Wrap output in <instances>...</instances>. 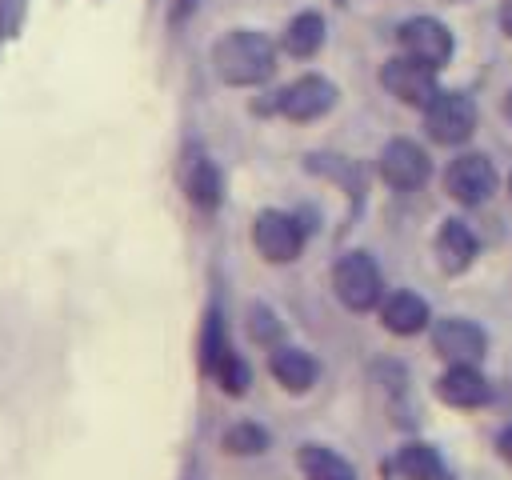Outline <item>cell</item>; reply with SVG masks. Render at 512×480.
<instances>
[{
  "instance_id": "19",
  "label": "cell",
  "mask_w": 512,
  "mask_h": 480,
  "mask_svg": "<svg viewBox=\"0 0 512 480\" xmlns=\"http://www.w3.org/2000/svg\"><path fill=\"white\" fill-rule=\"evenodd\" d=\"M220 448L236 460H252V456H264L272 448V432L256 420H232L224 432H220Z\"/></svg>"
},
{
  "instance_id": "21",
  "label": "cell",
  "mask_w": 512,
  "mask_h": 480,
  "mask_svg": "<svg viewBox=\"0 0 512 480\" xmlns=\"http://www.w3.org/2000/svg\"><path fill=\"white\" fill-rule=\"evenodd\" d=\"M216 384H220V392L224 396H244L248 388H252V368H248V360L228 344V352L216 360V368L208 372Z\"/></svg>"
},
{
  "instance_id": "8",
  "label": "cell",
  "mask_w": 512,
  "mask_h": 480,
  "mask_svg": "<svg viewBox=\"0 0 512 480\" xmlns=\"http://www.w3.org/2000/svg\"><path fill=\"white\" fill-rule=\"evenodd\" d=\"M428 336L444 364H480L488 356V332L468 316H440L428 324Z\"/></svg>"
},
{
  "instance_id": "1",
  "label": "cell",
  "mask_w": 512,
  "mask_h": 480,
  "mask_svg": "<svg viewBox=\"0 0 512 480\" xmlns=\"http://www.w3.org/2000/svg\"><path fill=\"white\" fill-rule=\"evenodd\" d=\"M212 68L228 88H256L276 72V44L256 28H232L212 44Z\"/></svg>"
},
{
  "instance_id": "17",
  "label": "cell",
  "mask_w": 512,
  "mask_h": 480,
  "mask_svg": "<svg viewBox=\"0 0 512 480\" xmlns=\"http://www.w3.org/2000/svg\"><path fill=\"white\" fill-rule=\"evenodd\" d=\"M296 468H300L304 480H360L356 476V464L348 456H340L336 448L316 444V440H308V444L296 448Z\"/></svg>"
},
{
  "instance_id": "13",
  "label": "cell",
  "mask_w": 512,
  "mask_h": 480,
  "mask_svg": "<svg viewBox=\"0 0 512 480\" xmlns=\"http://www.w3.org/2000/svg\"><path fill=\"white\" fill-rule=\"evenodd\" d=\"M432 252H436V264L448 272V276H460L476 264L480 256V236L468 220L460 216H448L440 228H436V240H432Z\"/></svg>"
},
{
  "instance_id": "16",
  "label": "cell",
  "mask_w": 512,
  "mask_h": 480,
  "mask_svg": "<svg viewBox=\"0 0 512 480\" xmlns=\"http://www.w3.org/2000/svg\"><path fill=\"white\" fill-rule=\"evenodd\" d=\"M392 472L400 480H444L448 476L440 448L428 444V440H404L392 456Z\"/></svg>"
},
{
  "instance_id": "15",
  "label": "cell",
  "mask_w": 512,
  "mask_h": 480,
  "mask_svg": "<svg viewBox=\"0 0 512 480\" xmlns=\"http://www.w3.org/2000/svg\"><path fill=\"white\" fill-rule=\"evenodd\" d=\"M268 372H272V380H276L284 392L304 396V392H312L316 380H320V360H316L308 348L276 344V348H268Z\"/></svg>"
},
{
  "instance_id": "2",
  "label": "cell",
  "mask_w": 512,
  "mask_h": 480,
  "mask_svg": "<svg viewBox=\"0 0 512 480\" xmlns=\"http://www.w3.org/2000/svg\"><path fill=\"white\" fill-rule=\"evenodd\" d=\"M336 100H340V92H336V84L328 76L304 72L292 84H284L280 92H272L268 104H256V112H276V116H284L292 124H312V120L328 116L336 108Z\"/></svg>"
},
{
  "instance_id": "12",
  "label": "cell",
  "mask_w": 512,
  "mask_h": 480,
  "mask_svg": "<svg viewBox=\"0 0 512 480\" xmlns=\"http://www.w3.org/2000/svg\"><path fill=\"white\" fill-rule=\"evenodd\" d=\"M436 396L448 404V408H484L492 404V380L480 372V364H448L440 376H436Z\"/></svg>"
},
{
  "instance_id": "20",
  "label": "cell",
  "mask_w": 512,
  "mask_h": 480,
  "mask_svg": "<svg viewBox=\"0 0 512 480\" xmlns=\"http://www.w3.org/2000/svg\"><path fill=\"white\" fill-rule=\"evenodd\" d=\"M228 352V332H224V312L220 304H212L204 312V324H200V344H196V360H200V372L208 376L216 368V360Z\"/></svg>"
},
{
  "instance_id": "23",
  "label": "cell",
  "mask_w": 512,
  "mask_h": 480,
  "mask_svg": "<svg viewBox=\"0 0 512 480\" xmlns=\"http://www.w3.org/2000/svg\"><path fill=\"white\" fill-rule=\"evenodd\" d=\"M24 12H28V0H0V44L12 40V36H20Z\"/></svg>"
},
{
  "instance_id": "26",
  "label": "cell",
  "mask_w": 512,
  "mask_h": 480,
  "mask_svg": "<svg viewBox=\"0 0 512 480\" xmlns=\"http://www.w3.org/2000/svg\"><path fill=\"white\" fill-rule=\"evenodd\" d=\"M500 32H504V36H512V0H504V4H500Z\"/></svg>"
},
{
  "instance_id": "3",
  "label": "cell",
  "mask_w": 512,
  "mask_h": 480,
  "mask_svg": "<svg viewBox=\"0 0 512 480\" xmlns=\"http://www.w3.org/2000/svg\"><path fill=\"white\" fill-rule=\"evenodd\" d=\"M332 292L348 312H372L384 300V272L372 252L352 248L332 264Z\"/></svg>"
},
{
  "instance_id": "28",
  "label": "cell",
  "mask_w": 512,
  "mask_h": 480,
  "mask_svg": "<svg viewBox=\"0 0 512 480\" xmlns=\"http://www.w3.org/2000/svg\"><path fill=\"white\" fill-rule=\"evenodd\" d=\"M508 196H512V172H508Z\"/></svg>"
},
{
  "instance_id": "14",
  "label": "cell",
  "mask_w": 512,
  "mask_h": 480,
  "mask_svg": "<svg viewBox=\"0 0 512 480\" xmlns=\"http://www.w3.org/2000/svg\"><path fill=\"white\" fill-rule=\"evenodd\" d=\"M376 312H380L384 332H392V336H420V332L432 324L428 300H424L420 292H412V288H392V292H384V300L376 304Z\"/></svg>"
},
{
  "instance_id": "27",
  "label": "cell",
  "mask_w": 512,
  "mask_h": 480,
  "mask_svg": "<svg viewBox=\"0 0 512 480\" xmlns=\"http://www.w3.org/2000/svg\"><path fill=\"white\" fill-rule=\"evenodd\" d=\"M504 116H508V124H512V88L504 92Z\"/></svg>"
},
{
  "instance_id": "5",
  "label": "cell",
  "mask_w": 512,
  "mask_h": 480,
  "mask_svg": "<svg viewBox=\"0 0 512 480\" xmlns=\"http://www.w3.org/2000/svg\"><path fill=\"white\" fill-rule=\"evenodd\" d=\"M500 188V172L488 152H456L444 168V192L460 208H480Z\"/></svg>"
},
{
  "instance_id": "24",
  "label": "cell",
  "mask_w": 512,
  "mask_h": 480,
  "mask_svg": "<svg viewBox=\"0 0 512 480\" xmlns=\"http://www.w3.org/2000/svg\"><path fill=\"white\" fill-rule=\"evenodd\" d=\"M496 456H500L504 464H512V420L496 432Z\"/></svg>"
},
{
  "instance_id": "22",
  "label": "cell",
  "mask_w": 512,
  "mask_h": 480,
  "mask_svg": "<svg viewBox=\"0 0 512 480\" xmlns=\"http://www.w3.org/2000/svg\"><path fill=\"white\" fill-rule=\"evenodd\" d=\"M244 324H248V336L256 340V344H264V348H276V344H284V324H280V316L268 308V304H248V316H244Z\"/></svg>"
},
{
  "instance_id": "18",
  "label": "cell",
  "mask_w": 512,
  "mask_h": 480,
  "mask_svg": "<svg viewBox=\"0 0 512 480\" xmlns=\"http://www.w3.org/2000/svg\"><path fill=\"white\" fill-rule=\"evenodd\" d=\"M324 16L320 12H296L280 36V48L292 56V60H312L320 48H324Z\"/></svg>"
},
{
  "instance_id": "10",
  "label": "cell",
  "mask_w": 512,
  "mask_h": 480,
  "mask_svg": "<svg viewBox=\"0 0 512 480\" xmlns=\"http://www.w3.org/2000/svg\"><path fill=\"white\" fill-rule=\"evenodd\" d=\"M396 40H400V52L404 56H412V60L436 68V72L452 60V48H456L448 24L436 20V16H412V20H404L396 28Z\"/></svg>"
},
{
  "instance_id": "9",
  "label": "cell",
  "mask_w": 512,
  "mask_h": 480,
  "mask_svg": "<svg viewBox=\"0 0 512 480\" xmlns=\"http://www.w3.org/2000/svg\"><path fill=\"white\" fill-rule=\"evenodd\" d=\"M380 84H384V92L388 96H396L400 104H408V108H428L432 104V96L440 92V80H436V68H428V64H420V60H412V56H388L384 60V68H380Z\"/></svg>"
},
{
  "instance_id": "11",
  "label": "cell",
  "mask_w": 512,
  "mask_h": 480,
  "mask_svg": "<svg viewBox=\"0 0 512 480\" xmlns=\"http://www.w3.org/2000/svg\"><path fill=\"white\" fill-rule=\"evenodd\" d=\"M180 188L196 212H216L224 204V172L208 152H188L180 160Z\"/></svg>"
},
{
  "instance_id": "7",
  "label": "cell",
  "mask_w": 512,
  "mask_h": 480,
  "mask_svg": "<svg viewBox=\"0 0 512 480\" xmlns=\"http://www.w3.org/2000/svg\"><path fill=\"white\" fill-rule=\"evenodd\" d=\"M376 172H380V180H384L392 192H416V188L428 184L432 160H428L424 144H416V140H408V136H392V140L380 148V156H376Z\"/></svg>"
},
{
  "instance_id": "6",
  "label": "cell",
  "mask_w": 512,
  "mask_h": 480,
  "mask_svg": "<svg viewBox=\"0 0 512 480\" xmlns=\"http://www.w3.org/2000/svg\"><path fill=\"white\" fill-rule=\"evenodd\" d=\"M308 228L300 224V216L284 212V208H264L252 220V244L268 264H292L304 252Z\"/></svg>"
},
{
  "instance_id": "25",
  "label": "cell",
  "mask_w": 512,
  "mask_h": 480,
  "mask_svg": "<svg viewBox=\"0 0 512 480\" xmlns=\"http://www.w3.org/2000/svg\"><path fill=\"white\" fill-rule=\"evenodd\" d=\"M196 8H200V0H172V12H168V16H172V24H180V20H188Z\"/></svg>"
},
{
  "instance_id": "4",
  "label": "cell",
  "mask_w": 512,
  "mask_h": 480,
  "mask_svg": "<svg viewBox=\"0 0 512 480\" xmlns=\"http://www.w3.org/2000/svg\"><path fill=\"white\" fill-rule=\"evenodd\" d=\"M476 124H480V108L468 92H456V88H440L432 96V104L424 108V132L432 144L440 148H460L476 136Z\"/></svg>"
}]
</instances>
